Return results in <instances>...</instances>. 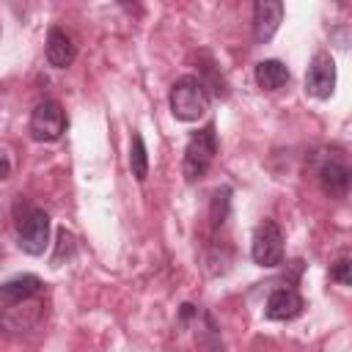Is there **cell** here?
Listing matches in <instances>:
<instances>
[{"mask_svg":"<svg viewBox=\"0 0 352 352\" xmlns=\"http://www.w3.org/2000/svg\"><path fill=\"white\" fill-rule=\"evenodd\" d=\"M349 256L344 253V256H338V261L333 264V270H330V275H333V280H338L341 286H349L352 283V272H349Z\"/></svg>","mask_w":352,"mask_h":352,"instance_id":"cell-14","label":"cell"},{"mask_svg":"<svg viewBox=\"0 0 352 352\" xmlns=\"http://www.w3.org/2000/svg\"><path fill=\"white\" fill-rule=\"evenodd\" d=\"M256 82H258V88H264V91H278V88H283V85L289 82V69H286V63H280V60H275V58L258 60V63H256Z\"/></svg>","mask_w":352,"mask_h":352,"instance_id":"cell-12","label":"cell"},{"mask_svg":"<svg viewBox=\"0 0 352 352\" xmlns=\"http://www.w3.org/2000/svg\"><path fill=\"white\" fill-rule=\"evenodd\" d=\"M28 129L33 135V140L38 143H52L66 132V113L55 99H44L33 107Z\"/></svg>","mask_w":352,"mask_h":352,"instance_id":"cell-4","label":"cell"},{"mask_svg":"<svg viewBox=\"0 0 352 352\" xmlns=\"http://www.w3.org/2000/svg\"><path fill=\"white\" fill-rule=\"evenodd\" d=\"M8 176H11V162H8V157L0 151V182L8 179Z\"/></svg>","mask_w":352,"mask_h":352,"instance_id":"cell-15","label":"cell"},{"mask_svg":"<svg viewBox=\"0 0 352 352\" xmlns=\"http://www.w3.org/2000/svg\"><path fill=\"white\" fill-rule=\"evenodd\" d=\"M214 154H217V132H214V124L209 121L204 129L192 132L184 146V162H182L184 179L187 182L201 179L209 170V165L214 162Z\"/></svg>","mask_w":352,"mask_h":352,"instance_id":"cell-3","label":"cell"},{"mask_svg":"<svg viewBox=\"0 0 352 352\" xmlns=\"http://www.w3.org/2000/svg\"><path fill=\"white\" fill-rule=\"evenodd\" d=\"M44 292V283L41 278L25 272V275H14L8 278L6 283H0V302L3 305H16V302H25L30 297H38Z\"/></svg>","mask_w":352,"mask_h":352,"instance_id":"cell-8","label":"cell"},{"mask_svg":"<svg viewBox=\"0 0 352 352\" xmlns=\"http://www.w3.org/2000/svg\"><path fill=\"white\" fill-rule=\"evenodd\" d=\"M250 256L258 267H278L283 261V231L275 220H264L250 242Z\"/></svg>","mask_w":352,"mask_h":352,"instance_id":"cell-5","label":"cell"},{"mask_svg":"<svg viewBox=\"0 0 352 352\" xmlns=\"http://www.w3.org/2000/svg\"><path fill=\"white\" fill-rule=\"evenodd\" d=\"M283 22V3L278 0H258L253 6V38L258 44H267Z\"/></svg>","mask_w":352,"mask_h":352,"instance_id":"cell-7","label":"cell"},{"mask_svg":"<svg viewBox=\"0 0 352 352\" xmlns=\"http://www.w3.org/2000/svg\"><path fill=\"white\" fill-rule=\"evenodd\" d=\"M206 110H209L206 85L192 74L179 77L170 88V113L179 121H198L201 116H206Z\"/></svg>","mask_w":352,"mask_h":352,"instance_id":"cell-2","label":"cell"},{"mask_svg":"<svg viewBox=\"0 0 352 352\" xmlns=\"http://www.w3.org/2000/svg\"><path fill=\"white\" fill-rule=\"evenodd\" d=\"M305 91L314 99H330L336 91V60L330 52H316L305 72Z\"/></svg>","mask_w":352,"mask_h":352,"instance_id":"cell-6","label":"cell"},{"mask_svg":"<svg viewBox=\"0 0 352 352\" xmlns=\"http://www.w3.org/2000/svg\"><path fill=\"white\" fill-rule=\"evenodd\" d=\"M74 55H77V50H74L72 36L66 30H60V28H52L47 33V60H50V66L66 69V66H72Z\"/></svg>","mask_w":352,"mask_h":352,"instance_id":"cell-11","label":"cell"},{"mask_svg":"<svg viewBox=\"0 0 352 352\" xmlns=\"http://www.w3.org/2000/svg\"><path fill=\"white\" fill-rule=\"evenodd\" d=\"M319 184L330 198H346L349 192V170L341 160H327L319 165Z\"/></svg>","mask_w":352,"mask_h":352,"instance_id":"cell-10","label":"cell"},{"mask_svg":"<svg viewBox=\"0 0 352 352\" xmlns=\"http://www.w3.org/2000/svg\"><path fill=\"white\" fill-rule=\"evenodd\" d=\"M129 168H132V176L138 182H143L148 176V151H146V143H143V135L135 132L132 135V146H129Z\"/></svg>","mask_w":352,"mask_h":352,"instance_id":"cell-13","label":"cell"},{"mask_svg":"<svg viewBox=\"0 0 352 352\" xmlns=\"http://www.w3.org/2000/svg\"><path fill=\"white\" fill-rule=\"evenodd\" d=\"M305 302L300 297V292L294 289H275L267 300V319L275 322H286V319H297L302 314Z\"/></svg>","mask_w":352,"mask_h":352,"instance_id":"cell-9","label":"cell"},{"mask_svg":"<svg viewBox=\"0 0 352 352\" xmlns=\"http://www.w3.org/2000/svg\"><path fill=\"white\" fill-rule=\"evenodd\" d=\"M16 217V234H19V248L28 256H41L47 242H50V214L28 201H19L14 206Z\"/></svg>","mask_w":352,"mask_h":352,"instance_id":"cell-1","label":"cell"}]
</instances>
